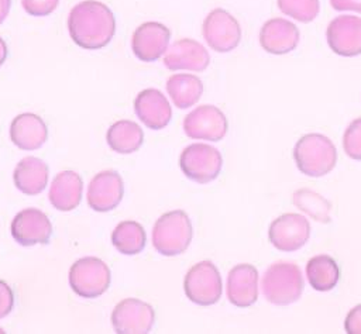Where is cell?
<instances>
[{
	"instance_id": "cell-25",
	"label": "cell",
	"mask_w": 361,
	"mask_h": 334,
	"mask_svg": "<svg viewBox=\"0 0 361 334\" xmlns=\"http://www.w3.org/2000/svg\"><path fill=\"white\" fill-rule=\"evenodd\" d=\"M306 276L314 290L329 292L340 280V268L330 255L322 254L307 261Z\"/></svg>"
},
{
	"instance_id": "cell-14",
	"label": "cell",
	"mask_w": 361,
	"mask_h": 334,
	"mask_svg": "<svg viewBox=\"0 0 361 334\" xmlns=\"http://www.w3.org/2000/svg\"><path fill=\"white\" fill-rule=\"evenodd\" d=\"M124 194V183L116 171H102L87 186V204L100 213L116 209Z\"/></svg>"
},
{
	"instance_id": "cell-31",
	"label": "cell",
	"mask_w": 361,
	"mask_h": 334,
	"mask_svg": "<svg viewBox=\"0 0 361 334\" xmlns=\"http://www.w3.org/2000/svg\"><path fill=\"white\" fill-rule=\"evenodd\" d=\"M14 304V295L11 287L3 280L0 279V318L6 317Z\"/></svg>"
},
{
	"instance_id": "cell-29",
	"label": "cell",
	"mask_w": 361,
	"mask_h": 334,
	"mask_svg": "<svg viewBox=\"0 0 361 334\" xmlns=\"http://www.w3.org/2000/svg\"><path fill=\"white\" fill-rule=\"evenodd\" d=\"M343 148L347 156L361 161V117L353 120L344 131Z\"/></svg>"
},
{
	"instance_id": "cell-24",
	"label": "cell",
	"mask_w": 361,
	"mask_h": 334,
	"mask_svg": "<svg viewBox=\"0 0 361 334\" xmlns=\"http://www.w3.org/2000/svg\"><path fill=\"white\" fill-rule=\"evenodd\" d=\"M166 92L178 109H188L199 101L203 83L195 75L175 73L166 82Z\"/></svg>"
},
{
	"instance_id": "cell-15",
	"label": "cell",
	"mask_w": 361,
	"mask_h": 334,
	"mask_svg": "<svg viewBox=\"0 0 361 334\" xmlns=\"http://www.w3.org/2000/svg\"><path fill=\"white\" fill-rule=\"evenodd\" d=\"M171 31L161 23L148 21L135 28L131 39L134 55L142 62H152L161 58L169 44Z\"/></svg>"
},
{
	"instance_id": "cell-19",
	"label": "cell",
	"mask_w": 361,
	"mask_h": 334,
	"mask_svg": "<svg viewBox=\"0 0 361 334\" xmlns=\"http://www.w3.org/2000/svg\"><path fill=\"white\" fill-rule=\"evenodd\" d=\"M137 117L151 130H161L168 125L172 109L168 99L158 89H145L134 100Z\"/></svg>"
},
{
	"instance_id": "cell-27",
	"label": "cell",
	"mask_w": 361,
	"mask_h": 334,
	"mask_svg": "<svg viewBox=\"0 0 361 334\" xmlns=\"http://www.w3.org/2000/svg\"><path fill=\"white\" fill-rule=\"evenodd\" d=\"M292 203L314 221L327 224L331 221V203L312 189L302 187L292 194Z\"/></svg>"
},
{
	"instance_id": "cell-17",
	"label": "cell",
	"mask_w": 361,
	"mask_h": 334,
	"mask_svg": "<svg viewBox=\"0 0 361 334\" xmlns=\"http://www.w3.org/2000/svg\"><path fill=\"white\" fill-rule=\"evenodd\" d=\"M227 297L237 307L252 306L258 300V271L251 264H238L227 276Z\"/></svg>"
},
{
	"instance_id": "cell-6",
	"label": "cell",
	"mask_w": 361,
	"mask_h": 334,
	"mask_svg": "<svg viewBox=\"0 0 361 334\" xmlns=\"http://www.w3.org/2000/svg\"><path fill=\"white\" fill-rule=\"evenodd\" d=\"M183 290L186 297L199 306L217 303L221 297L223 283L216 265L212 261L195 264L185 275Z\"/></svg>"
},
{
	"instance_id": "cell-28",
	"label": "cell",
	"mask_w": 361,
	"mask_h": 334,
	"mask_svg": "<svg viewBox=\"0 0 361 334\" xmlns=\"http://www.w3.org/2000/svg\"><path fill=\"white\" fill-rule=\"evenodd\" d=\"M279 10L300 23L313 21L320 10L319 0H276Z\"/></svg>"
},
{
	"instance_id": "cell-23",
	"label": "cell",
	"mask_w": 361,
	"mask_h": 334,
	"mask_svg": "<svg viewBox=\"0 0 361 334\" xmlns=\"http://www.w3.org/2000/svg\"><path fill=\"white\" fill-rule=\"evenodd\" d=\"M109 147L118 154H131L140 149L144 141L142 128L131 120H118L106 134Z\"/></svg>"
},
{
	"instance_id": "cell-32",
	"label": "cell",
	"mask_w": 361,
	"mask_h": 334,
	"mask_svg": "<svg viewBox=\"0 0 361 334\" xmlns=\"http://www.w3.org/2000/svg\"><path fill=\"white\" fill-rule=\"evenodd\" d=\"M344 330L348 334H361V304L354 306L345 316Z\"/></svg>"
},
{
	"instance_id": "cell-22",
	"label": "cell",
	"mask_w": 361,
	"mask_h": 334,
	"mask_svg": "<svg viewBox=\"0 0 361 334\" xmlns=\"http://www.w3.org/2000/svg\"><path fill=\"white\" fill-rule=\"evenodd\" d=\"M13 180L24 194H38L48 183V165L37 156H25L14 168Z\"/></svg>"
},
{
	"instance_id": "cell-7",
	"label": "cell",
	"mask_w": 361,
	"mask_h": 334,
	"mask_svg": "<svg viewBox=\"0 0 361 334\" xmlns=\"http://www.w3.org/2000/svg\"><path fill=\"white\" fill-rule=\"evenodd\" d=\"M179 166L190 180L209 183L219 176L223 166V158L220 151L214 147L197 142L182 151Z\"/></svg>"
},
{
	"instance_id": "cell-30",
	"label": "cell",
	"mask_w": 361,
	"mask_h": 334,
	"mask_svg": "<svg viewBox=\"0 0 361 334\" xmlns=\"http://www.w3.org/2000/svg\"><path fill=\"white\" fill-rule=\"evenodd\" d=\"M58 3L59 0H21L24 10L37 17L51 14L56 8Z\"/></svg>"
},
{
	"instance_id": "cell-8",
	"label": "cell",
	"mask_w": 361,
	"mask_h": 334,
	"mask_svg": "<svg viewBox=\"0 0 361 334\" xmlns=\"http://www.w3.org/2000/svg\"><path fill=\"white\" fill-rule=\"evenodd\" d=\"M310 237L309 220L298 213H285L276 217L268 228L269 242L282 252L300 249Z\"/></svg>"
},
{
	"instance_id": "cell-36",
	"label": "cell",
	"mask_w": 361,
	"mask_h": 334,
	"mask_svg": "<svg viewBox=\"0 0 361 334\" xmlns=\"http://www.w3.org/2000/svg\"><path fill=\"white\" fill-rule=\"evenodd\" d=\"M0 333H3V330H1V328H0Z\"/></svg>"
},
{
	"instance_id": "cell-1",
	"label": "cell",
	"mask_w": 361,
	"mask_h": 334,
	"mask_svg": "<svg viewBox=\"0 0 361 334\" xmlns=\"http://www.w3.org/2000/svg\"><path fill=\"white\" fill-rule=\"evenodd\" d=\"M68 30L72 41L80 48L99 49L111 41L116 31V20L106 4L86 0L71 10Z\"/></svg>"
},
{
	"instance_id": "cell-26",
	"label": "cell",
	"mask_w": 361,
	"mask_h": 334,
	"mask_svg": "<svg viewBox=\"0 0 361 334\" xmlns=\"http://www.w3.org/2000/svg\"><path fill=\"white\" fill-rule=\"evenodd\" d=\"M147 235L144 227L134 220L118 223L111 233V242L124 255L140 254L145 247Z\"/></svg>"
},
{
	"instance_id": "cell-4",
	"label": "cell",
	"mask_w": 361,
	"mask_h": 334,
	"mask_svg": "<svg viewBox=\"0 0 361 334\" xmlns=\"http://www.w3.org/2000/svg\"><path fill=\"white\" fill-rule=\"evenodd\" d=\"M193 230L189 216L183 210L164 213L154 224L152 245L165 255L175 256L185 252L192 241Z\"/></svg>"
},
{
	"instance_id": "cell-3",
	"label": "cell",
	"mask_w": 361,
	"mask_h": 334,
	"mask_svg": "<svg viewBox=\"0 0 361 334\" xmlns=\"http://www.w3.org/2000/svg\"><path fill=\"white\" fill-rule=\"evenodd\" d=\"M261 286L267 302L276 306L295 303L303 292L300 268L290 262H275L265 271Z\"/></svg>"
},
{
	"instance_id": "cell-2",
	"label": "cell",
	"mask_w": 361,
	"mask_h": 334,
	"mask_svg": "<svg viewBox=\"0 0 361 334\" xmlns=\"http://www.w3.org/2000/svg\"><path fill=\"white\" fill-rule=\"evenodd\" d=\"M298 169L312 178L330 173L337 163V149L333 141L317 132L302 135L293 148Z\"/></svg>"
},
{
	"instance_id": "cell-35",
	"label": "cell",
	"mask_w": 361,
	"mask_h": 334,
	"mask_svg": "<svg viewBox=\"0 0 361 334\" xmlns=\"http://www.w3.org/2000/svg\"><path fill=\"white\" fill-rule=\"evenodd\" d=\"M6 58H7V45L4 39L0 37V66L4 63Z\"/></svg>"
},
{
	"instance_id": "cell-33",
	"label": "cell",
	"mask_w": 361,
	"mask_h": 334,
	"mask_svg": "<svg viewBox=\"0 0 361 334\" xmlns=\"http://www.w3.org/2000/svg\"><path fill=\"white\" fill-rule=\"evenodd\" d=\"M330 4L338 11H355L361 14V0H330Z\"/></svg>"
},
{
	"instance_id": "cell-13",
	"label": "cell",
	"mask_w": 361,
	"mask_h": 334,
	"mask_svg": "<svg viewBox=\"0 0 361 334\" xmlns=\"http://www.w3.org/2000/svg\"><path fill=\"white\" fill-rule=\"evenodd\" d=\"M51 221L47 214L38 209H24L17 213L11 221V235L18 244L24 247L47 244L51 238Z\"/></svg>"
},
{
	"instance_id": "cell-20",
	"label": "cell",
	"mask_w": 361,
	"mask_h": 334,
	"mask_svg": "<svg viewBox=\"0 0 361 334\" xmlns=\"http://www.w3.org/2000/svg\"><path fill=\"white\" fill-rule=\"evenodd\" d=\"M10 138L17 148L34 151L47 141L48 128L39 116L23 113L13 118L10 125Z\"/></svg>"
},
{
	"instance_id": "cell-10",
	"label": "cell",
	"mask_w": 361,
	"mask_h": 334,
	"mask_svg": "<svg viewBox=\"0 0 361 334\" xmlns=\"http://www.w3.org/2000/svg\"><path fill=\"white\" fill-rule=\"evenodd\" d=\"M155 311L151 304L127 297L118 302L111 313V324L118 334H145L154 326Z\"/></svg>"
},
{
	"instance_id": "cell-11",
	"label": "cell",
	"mask_w": 361,
	"mask_h": 334,
	"mask_svg": "<svg viewBox=\"0 0 361 334\" xmlns=\"http://www.w3.org/2000/svg\"><path fill=\"white\" fill-rule=\"evenodd\" d=\"M228 123L224 113L212 104H203L183 120V131L189 138L220 141L227 134Z\"/></svg>"
},
{
	"instance_id": "cell-12",
	"label": "cell",
	"mask_w": 361,
	"mask_h": 334,
	"mask_svg": "<svg viewBox=\"0 0 361 334\" xmlns=\"http://www.w3.org/2000/svg\"><path fill=\"white\" fill-rule=\"evenodd\" d=\"M330 49L340 56H357L361 54V17L338 16L326 30Z\"/></svg>"
},
{
	"instance_id": "cell-5",
	"label": "cell",
	"mask_w": 361,
	"mask_h": 334,
	"mask_svg": "<svg viewBox=\"0 0 361 334\" xmlns=\"http://www.w3.org/2000/svg\"><path fill=\"white\" fill-rule=\"evenodd\" d=\"M110 280V268L96 256L80 258L69 269V285L80 297H99L109 289Z\"/></svg>"
},
{
	"instance_id": "cell-18",
	"label": "cell",
	"mask_w": 361,
	"mask_h": 334,
	"mask_svg": "<svg viewBox=\"0 0 361 334\" xmlns=\"http://www.w3.org/2000/svg\"><path fill=\"white\" fill-rule=\"evenodd\" d=\"M299 37V30L292 21L276 17L264 23L259 31V44L269 54L283 55L298 47Z\"/></svg>"
},
{
	"instance_id": "cell-16",
	"label": "cell",
	"mask_w": 361,
	"mask_h": 334,
	"mask_svg": "<svg viewBox=\"0 0 361 334\" xmlns=\"http://www.w3.org/2000/svg\"><path fill=\"white\" fill-rule=\"evenodd\" d=\"M210 62L207 49L197 41L182 38L175 41L164 56V65L171 70L203 72Z\"/></svg>"
},
{
	"instance_id": "cell-34",
	"label": "cell",
	"mask_w": 361,
	"mask_h": 334,
	"mask_svg": "<svg viewBox=\"0 0 361 334\" xmlns=\"http://www.w3.org/2000/svg\"><path fill=\"white\" fill-rule=\"evenodd\" d=\"M11 0H0V24L6 20L8 11H10Z\"/></svg>"
},
{
	"instance_id": "cell-21",
	"label": "cell",
	"mask_w": 361,
	"mask_h": 334,
	"mask_svg": "<svg viewBox=\"0 0 361 334\" xmlns=\"http://www.w3.org/2000/svg\"><path fill=\"white\" fill-rule=\"evenodd\" d=\"M82 192L83 182L79 173L73 171H62L54 178L48 197L56 210L71 211L79 206Z\"/></svg>"
},
{
	"instance_id": "cell-9",
	"label": "cell",
	"mask_w": 361,
	"mask_h": 334,
	"mask_svg": "<svg viewBox=\"0 0 361 334\" xmlns=\"http://www.w3.org/2000/svg\"><path fill=\"white\" fill-rule=\"evenodd\" d=\"M202 32L209 47L216 52H230L241 41L238 21L223 8H214L206 16Z\"/></svg>"
}]
</instances>
